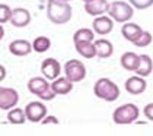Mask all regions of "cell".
I'll list each match as a JSON object with an SVG mask.
<instances>
[{
	"instance_id": "cell-1",
	"label": "cell",
	"mask_w": 153,
	"mask_h": 136,
	"mask_svg": "<svg viewBox=\"0 0 153 136\" xmlns=\"http://www.w3.org/2000/svg\"><path fill=\"white\" fill-rule=\"evenodd\" d=\"M73 9L70 3L64 0H48L47 18L56 25H64L71 19Z\"/></svg>"
},
{
	"instance_id": "cell-2",
	"label": "cell",
	"mask_w": 153,
	"mask_h": 136,
	"mask_svg": "<svg viewBox=\"0 0 153 136\" xmlns=\"http://www.w3.org/2000/svg\"><path fill=\"white\" fill-rule=\"evenodd\" d=\"M28 89L31 94L36 95L42 101H51L57 97V94L51 88V83L44 76H35L28 80Z\"/></svg>"
},
{
	"instance_id": "cell-3",
	"label": "cell",
	"mask_w": 153,
	"mask_h": 136,
	"mask_svg": "<svg viewBox=\"0 0 153 136\" xmlns=\"http://www.w3.org/2000/svg\"><path fill=\"white\" fill-rule=\"evenodd\" d=\"M94 94L99 100H104L108 102H114L120 97V88L114 80L108 78H101L95 82Z\"/></svg>"
},
{
	"instance_id": "cell-4",
	"label": "cell",
	"mask_w": 153,
	"mask_h": 136,
	"mask_svg": "<svg viewBox=\"0 0 153 136\" xmlns=\"http://www.w3.org/2000/svg\"><path fill=\"white\" fill-rule=\"evenodd\" d=\"M139 116H140V108L133 102H127L114 110L112 120L115 125H131L139 119Z\"/></svg>"
},
{
	"instance_id": "cell-5",
	"label": "cell",
	"mask_w": 153,
	"mask_h": 136,
	"mask_svg": "<svg viewBox=\"0 0 153 136\" xmlns=\"http://www.w3.org/2000/svg\"><path fill=\"white\" fill-rule=\"evenodd\" d=\"M108 15H109L115 22L126 23L133 18V15H134V8H133L130 3H127V2L115 0V2H111V3H109Z\"/></svg>"
},
{
	"instance_id": "cell-6",
	"label": "cell",
	"mask_w": 153,
	"mask_h": 136,
	"mask_svg": "<svg viewBox=\"0 0 153 136\" xmlns=\"http://www.w3.org/2000/svg\"><path fill=\"white\" fill-rule=\"evenodd\" d=\"M64 76L67 79H70L73 83L82 82L86 78V66L80 60L71 59L69 62H66V65H64Z\"/></svg>"
},
{
	"instance_id": "cell-7",
	"label": "cell",
	"mask_w": 153,
	"mask_h": 136,
	"mask_svg": "<svg viewBox=\"0 0 153 136\" xmlns=\"http://www.w3.org/2000/svg\"><path fill=\"white\" fill-rule=\"evenodd\" d=\"M25 114H26L28 122L41 123V120L47 116V107L41 101H31L25 107Z\"/></svg>"
},
{
	"instance_id": "cell-8",
	"label": "cell",
	"mask_w": 153,
	"mask_h": 136,
	"mask_svg": "<svg viewBox=\"0 0 153 136\" xmlns=\"http://www.w3.org/2000/svg\"><path fill=\"white\" fill-rule=\"evenodd\" d=\"M19 102L18 91L9 86H0V110H10Z\"/></svg>"
},
{
	"instance_id": "cell-9",
	"label": "cell",
	"mask_w": 153,
	"mask_h": 136,
	"mask_svg": "<svg viewBox=\"0 0 153 136\" xmlns=\"http://www.w3.org/2000/svg\"><path fill=\"white\" fill-rule=\"evenodd\" d=\"M41 73L44 78H47L48 80L57 79L61 73V66L60 62L54 57H48L41 63Z\"/></svg>"
},
{
	"instance_id": "cell-10",
	"label": "cell",
	"mask_w": 153,
	"mask_h": 136,
	"mask_svg": "<svg viewBox=\"0 0 153 136\" xmlns=\"http://www.w3.org/2000/svg\"><path fill=\"white\" fill-rule=\"evenodd\" d=\"M92 29L98 35H108L114 29V19L109 15L95 16L94 22H92Z\"/></svg>"
},
{
	"instance_id": "cell-11",
	"label": "cell",
	"mask_w": 153,
	"mask_h": 136,
	"mask_svg": "<svg viewBox=\"0 0 153 136\" xmlns=\"http://www.w3.org/2000/svg\"><path fill=\"white\" fill-rule=\"evenodd\" d=\"M32 21V15L31 12L25 8H16L12 11V18H10V23L16 28H25L28 26Z\"/></svg>"
},
{
	"instance_id": "cell-12",
	"label": "cell",
	"mask_w": 153,
	"mask_h": 136,
	"mask_svg": "<svg viewBox=\"0 0 153 136\" xmlns=\"http://www.w3.org/2000/svg\"><path fill=\"white\" fill-rule=\"evenodd\" d=\"M124 86H126V91L128 94H131V95H140V94H143L146 91L147 83H146L143 76L134 75V76H130L128 79L126 80Z\"/></svg>"
},
{
	"instance_id": "cell-13",
	"label": "cell",
	"mask_w": 153,
	"mask_h": 136,
	"mask_svg": "<svg viewBox=\"0 0 153 136\" xmlns=\"http://www.w3.org/2000/svg\"><path fill=\"white\" fill-rule=\"evenodd\" d=\"M109 9V2L106 0H89L85 3V11L88 15L91 16H99V15H104L108 13Z\"/></svg>"
},
{
	"instance_id": "cell-14",
	"label": "cell",
	"mask_w": 153,
	"mask_h": 136,
	"mask_svg": "<svg viewBox=\"0 0 153 136\" xmlns=\"http://www.w3.org/2000/svg\"><path fill=\"white\" fill-rule=\"evenodd\" d=\"M9 51L13 56L18 57L28 56L31 51H34L32 50V43H29L28 40H13L9 44Z\"/></svg>"
},
{
	"instance_id": "cell-15",
	"label": "cell",
	"mask_w": 153,
	"mask_h": 136,
	"mask_svg": "<svg viewBox=\"0 0 153 136\" xmlns=\"http://www.w3.org/2000/svg\"><path fill=\"white\" fill-rule=\"evenodd\" d=\"M94 44H95V48H96V57H99V59H108V57L112 56L114 45H112V43L109 40L99 38V40H95Z\"/></svg>"
},
{
	"instance_id": "cell-16",
	"label": "cell",
	"mask_w": 153,
	"mask_h": 136,
	"mask_svg": "<svg viewBox=\"0 0 153 136\" xmlns=\"http://www.w3.org/2000/svg\"><path fill=\"white\" fill-rule=\"evenodd\" d=\"M143 32V29H141L140 25H137V23L134 22H126L123 26H121V34H123V37L127 40V41H130L131 44L139 38V35Z\"/></svg>"
},
{
	"instance_id": "cell-17",
	"label": "cell",
	"mask_w": 153,
	"mask_h": 136,
	"mask_svg": "<svg viewBox=\"0 0 153 136\" xmlns=\"http://www.w3.org/2000/svg\"><path fill=\"white\" fill-rule=\"evenodd\" d=\"M120 63L126 70L136 72V69L139 68V63H140V56L137 53H134V51H127V53H124L121 56Z\"/></svg>"
},
{
	"instance_id": "cell-18",
	"label": "cell",
	"mask_w": 153,
	"mask_h": 136,
	"mask_svg": "<svg viewBox=\"0 0 153 136\" xmlns=\"http://www.w3.org/2000/svg\"><path fill=\"white\" fill-rule=\"evenodd\" d=\"M51 88L54 89L57 95H67L69 92L73 91V82L70 79H67L66 76H59L57 79L53 80Z\"/></svg>"
},
{
	"instance_id": "cell-19",
	"label": "cell",
	"mask_w": 153,
	"mask_h": 136,
	"mask_svg": "<svg viewBox=\"0 0 153 136\" xmlns=\"http://www.w3.org/2000/svg\"><path fill=\"white\" fill-rule=\"evenodd\" d=\"M74 48L77 54H80L83 59H94L96 56V48L94 41H79L74 43Z\"/></svg>"
},
{
	"instance_id": "cell-20",
	"label": "cell",
	"mask_w": 153,
	"mask_h": 136,
	"mask_svg": "<svg viewBox=\"0 0 153 136\" xmlns=\"http://www.w3.org/2000/svg\"><path fill=\"white\" fill-rule=\"evenodd\" d=\"M153 70V60L152 57L149 56V54H141L140 56V63H139V68L136 69V75H139V76H143V78H146V76H149L150 73H152Z\"/></svg>"
},
{
	"instance_id": "cell-21",
	"label": "cell",
	"mask_w": 153,
	"mask_h": 136,
	"mask_svg": "<svg viewBox=\"0 0 153 136\" xmlns=\"http://www.w3.org/2000/svg\"><path fill=\"white\" fill-rule=\"evenodd\" d=\"M7 120H9V123H12V125H24L28 119H26V114H25L24 108L13 107V108H10V110L7 111Z\"/></svg>"
},
{
	"instance_id": "cell-22",
	"label": "cell",
	"mask_w": 153,
	"mask_h": 136,
	"mask_svg": "<svg viewBox=\"0 0 153 136\" xmlns=\"http://www.w3.org/2000/svg\"><path fill=\"white\" fill-rule=\"evenodd\" d=\"M79 41H95V31L91 28H80L73 35V43Z\"/></svg>"
},
{
	"instance_id": "cell-23",
	"label": "cell",
	"mask_w": 153,
	"mask_h": 136,
	"mask_svg": "<svg viewBox=\"0 0 153 136\" xmlns=\"http://www.w3.org/2000/svg\"><path fill=\"white\" fill-rule=\"evenodd\" d=\"M51 47V40L48 37H36L35 40L32 41V50L36 51V53H45L47 50H50Z\"/></svg>"
},
{
	"instance_id": "cell-24",
	"label": "cell",
	"mask_w": 153,
	"mask_h": 136,
	"mask_svg": "<svg viewBox=\"0 0 153 136\" xmlns=\"http://www.w3.org/2000/svg\"><path fill=\"white\" fill-rule=\"evenodd\" d=\"M153 41V37L152 34L149 32V31H144L143 29V32L139 35V38L133 43V44L136 45V47H140V48H144V47H147V45H150Z\"/></svg>"
},
{
	"instance_id": "cell-25",
	"label": "cell",
	"mask_w": 153,
	"mask_h": 136,
	"mask_svg": "<svg viewBox=\"0 0 153 136\" xmlns=\"http://www.w3.org/2000/svg\"><path fill=\"white\" fill-rule=\"evenodd\" d=\"M10 18H12V9H10V6H7L4 3H0V23L10 22Z\"/></svg>"
},
{
	"instance_id": "cell-26",
	"label": "cell",
	"mask_w": 153,
	"mask_h": 136,
	"mask_svg": "<svg viewBox=\"0 0 153 136\" xmlns=\"http://www.w3.org/2000/svg\"><path fill=\"white\" fill-rule=\"evenodd\" d=\"M128 3L134 9H139V11H144L153 6V0H128Z\"/></svg>"
},
{
	"instance_id": "cell-27",
	"label": "cell",
	"mask_w": 153,
	"mask_h": 136,
	"mask_svg": "<svg viewBox=\"0 0 153 136\" xmlns=\"http://www.w3.org/2000/svg\"><path fill=\"white\" fill-rule=\"evenodd\" d=\"M143 114H144V117H146L147 120L153 122V102H149V104H146V105H144V108H143Z\"/></svg>"
},
{
	"instance_id": "cell-28",
	"label": "cell",
	"mask_w": 153,
	"mask_h": 136,
	"mask_svg": "<svg viewBox=\"0 0 153 136\" xmlns=\"http://www.w3.org/2000/svg\"><path fill=\"white\" fill-rule=\"evenodd\" d=\"M41 123L42 125H48V123H53V125H60V122H59V119L56 117V116H45L42 120H41Z\"/></svg>"
},
{
	"instance_id": "cell-29",
	"label": "cell",
	"mask_w": 153,
	"mask_h": 136,
	"mask_svg": "<svg viewBox=\"0 0 153 136\" xmlns=\"http://www.w3.org/2000/svg\"><path fill=\"white\" fill-rule=\"evenodd\" d=\"M4 78H6V68L3 65H0V82L4 80Z\"/></svg>"
},
{
	"instance_id": "cell-30",
	"label": "cell",
	"mask_w": 153,
	"mask_h": 136,
	"mask_svg": "<svg viewBox=\"0 0 153 136\" xmlns=\"http://www.w3.org/2000/svg\"><path fill=\"white\" fill-rule=\"evenodd\" d=\"M4 37V28H3V23H0V40Z\"/></svg>"
},
{
	"instance_id": "cell-31",
	"label": "cell",
	"mask_w": 153,
	"mask_h": 136,
	"mask_svg": "<svg viewBox=\"0 0 153 136\" xmlns=\"http://www.w3.org/2000/svg\"><path fill=\"white\" fill-rule=\"evenodd\" d=\"M86 2H89V0H83V3H86Z\"/></svg>"
},
{
	"instance_id": "cell-32",
	"label": "cell",
	"mask_w": 153,
	"mask_h": 136,
	"mask_svg": "<svg viewBox=\"0 0 153 136\" xmlns=\"http://www.w3.org/2000/svg\"><path fill=\"white\" fill-rule=\"evenodd\" d=\"M64 2H71V0H64Z\"/></svg>"
}]
</instances>
